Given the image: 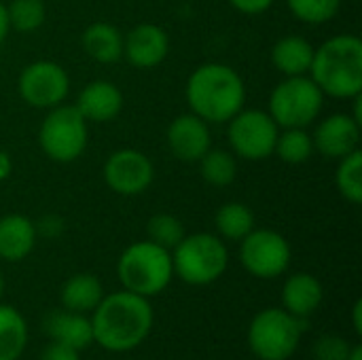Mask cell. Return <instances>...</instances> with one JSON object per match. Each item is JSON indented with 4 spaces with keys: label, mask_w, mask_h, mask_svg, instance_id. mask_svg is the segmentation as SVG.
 Returning a JSON list of instances; mask_svg holds the SVG:
<instances>
[{
    "label": "cell",
    "mask_w": 362,
    "mask_h": 360,
    "mask_svg": "<svg viewBox=\"0 0 362 360\" xmlns=\"http://www.w3.org/2000/svg\"><path fill=\"white\" fill-rule=\"evenodd\" d=\"M13 172V161L6 151H0V182L6 180Z\"/></svg>",
    "instance_id": "obj_35"
},
{
    "label": "cell",
    "mask_w": 362,
    "mask_h": 360,
    "mask_svg": "<svg viewBox=\"0 0 362 360\" xmlns=\"http://www.w3.org/2000/svg\"><path fill=\"white\" fill-rule=\"evenodd\" d=\"M314 153L312 136L303 127H286L282 134H278L274 155H278L284 163L299 166L305 163Z\"/></svg>",
    "instance_id": "obj_26"
},
{
    "label": "cell",
    "mask_w": 362,
    "mask_h": 360,
    "mask_svg": "<svg viewBox=\"0 0 362 360\" xmlns=\"http://www.w3.org/2000/svg\"><path fill=\"white\" fill-rule=\"evenodd\" d=\"M280 127L269 112L248 108L229 119V144L246 161H261L274 155Z\"/></svg>",
    "instance_id": "obj_9"
},
{
    "label": "cell",
    "mask_w": 362,
    "mask_h": 360,
    "mask_svg": "<svg viewBox=\"0 0 362 360\" xmlns=\"http://www.w3.org/2000/svg\"><path fill=\"white\" fill-rule=\"evenodd\" d=\"M93 342L115 354L136 350L153 329V306L146 297L129 291L104 295L91 312Z\"/></svg>",
    "instance_id": "obj_1"
},
{
    "label": "cell",
    "mask_w": 362,
    "mask_h": 360,
    "mask_svg": "<svg viewBox=\"0 0 362 360\" xmlns=\"http://www.w3.org/2000/svg\"><path fill=\"white\" fill-rule=\"evenodd\" d=\"M36 225L23 214H6L0 219V259L6 263L23 261L36 244Z\"/></svg>",
    "instance_id": "obj_18"
},
{
    "label": "cell",
    "mask_w": 362,
    "mask_h": 360,
    "mask_svg": "<svg viewBox=\"0 0 362 360\" xmlns=\"http://www.w3.org/2000/svg\"><path fill=\"white\" fill-rule=\"evenodd\" d=\"M286 4L297 19L312 25H320L337 15L341 0H286Z\"/></svg>",
    "instance_id": "obj_30"
},
{
    "label": "cell",
    "mask_w": 362,
    "mask_h": 360,
    "mask_svg": "<svg viewBox=\"0 0 362 360\" xmlns=\"http://www.w3.org/2000/svg\"><path fill=\"white\" fill-rule=\"evenodd\" d=\"M322 297H325V291H322L320 280L305 272L293 274L282 286L284 310L299 320H308L320 308Z\"/></svg>",
    "instance_id": "obj_17"
},
{
    "label": "cell",
    "mask_w": 362,
    "mask_h": 360,
    "mask_svg": "<svg viewBox=\"0 0 362 360\" xmlns=\"http://www.w3.org/2000/svg\"><path fill=\"white\" fill-rule=\"evenodd\" d=\"M174 276L191 286H208L216 282L229 265V252L223 238L212 233L185 236L172 250Z\"/></svg>",
    "instance_id": "obj_5"
},
{
    "label": "cell",
    "mask_w": 362,
    "mask_h": 360,
    "mask_svg": "<svg viewBox=\"0 0 362 360\" xmlns=\"http://www.w3.org/2000/svg\"><path fill=\"white\" fill-rule=\"evenodd\" d=\"M170 51V38L157 23H138L123 38V55L136 68L159 66Z\"/></svg>",
    "instance_id": "obj_15"
},
{
    "label": "cell",
    "mask_w": 362,
    "mask_h": 360,
    "mask_svg": "<svg viewBox=\"0 0 362 360\" xmlns=\"http://www.w3.org/2000/svg\"><path fill=\"white\" fill-rule=\"evenodd\" d=\"M155 178L151 159L138 149H119L104 163V182L123 197L144 193Z\"/></svg>",
    "instance_id": "obj_12"
},
{
    "label": "cell",
    "mask_w": 362,
    "mask_h": 360,
    "mask_svg": "<svg viewBox=\"0 0 362 360\" xmlns=\"http://www.w3.org/2000/svg\"><path fill=\"white\" fill-rule=\"evenodd\" d=\"M28 346V323L19 310L0 303V360H19Z\"/></svg>",
    "instance_id": "obj_23"
},
{
    "label": "cell",
    "mask_w": 362,
    "mask_h": 360,
    "mask_svg": "<svg viewBox=\"0 0 362 360\" xmlns=\"http://www.w3.org/2000/svg\"><path fill=\"white\" fill-rule=\"evenodd\" d=\"M240 242V263L250 276L272 280L288 269L293 252L282 233L274 229H252Z\"/></svg>",
    "instance_id": "obj_10"
},
{
    "label": "cell",
    "mask_w": 362,
    "mask_h": 360,
    "mask_svg": "<svg viewBox=\"0 0 362 360\" xmlns=\"http://www.w3.org/2000/svg\"><path fill=\"white\" fill-rule=\"evenodd\" d=\"M325 93L312 76H286L269 95V115L278 127H308L318 119Z\"/></svg>",
    "instance_id": "obj_7"
},
{
    "label": "cell",
    "mask_w": 362,
    "mask_h": 360,
    "mask_svg": "<svg viewBox=\"0 0 362 360\" xmlns=\"http://www.w3.org/2000/svg\"><path fill=\"white\" fill-rule=\"evenodd\" d=\"M310 72L325 95L354 100L362 93V40L354 34L325 40L314 51Z\"/></svg>",
    "instance_id": "obj_3"
},
{
    "label": "cell",
    "mask_w": 362,
    "mask_h": 360,
    "mask_svg": "<svg viewBox=\"0 0 362 360\" xmlns=\"http://www.w3.org/2000/svg\"><path fill=\"white\" fill-rule=\"evenodd\" d=\"M11 23H8V13H6V4L0 2V45L4 42V38L8 36Z\"/></svg>",
    "instance_id": "obj_36"
},
{
    "label": "cell",
    "mask_w": 362,
    "mask_h": 360,
    "mask_svg": "<svg viewBox=\"0 0 362 360\" xmlns=\"http://www.w3.org/2000/svg\"><path fill=\"white\" fill-rule=\"evenodd\" d=\"M40 360H81V359H78V352H76V350H72V348H68V346H64V344L51 342V344L45 348V352H42Z\"/></svg>",
    "instance_id": "obj_33"
},
{
    "label": "cell",
    "mask_w": 362,
    "mask_h": 360,
    "mask_svg": "<svg viewBox=\"0 0 362 360\" xmlns=\"http://www.w3.org/2000/svg\"><path fill=\"white\" fill-rule=\"evenodd\" d=\"M214 225H216L218 238L240 242L255 229V214L246 204L229 202L216 210Z\"/></svg>",
    "instance_id": "obj_24"
},
{
    "label": "cell",
    "mask_w": 362,
    "mask_h": 360,
    "mask_svg": "<svg viewBox=\"0 0 362 360\" xmlns=\"http://www.w3.org/2000/svg\"><path fill=\"white\" fill-rule=\"evenodd\" d=\"M312 142L320 155L329 159H341L358 149L361 123L346 112L331 115L318 123L316 132L312 134Z\"/></svg>",
    "instance_id": "obj_13"
},
{
    "label": "cell",
    "mask_w": 362,
    "mask_h": 360,
    "mask_svg": "<svg viewBox=\"0 0 362 360\" xmlns=\"http://www.w3.org/2000/svg\"><path fill=\"white\" fill-rule=\"evenodd\" d=\"M352 325H354V333L362 335V301L358 299L354 303V310H352Z\"/></svg>",
    "instance_id": "obj_37"
},
{
    "label": "cell",
    "mask_w": 362,
    "mask_h": 360,
    "mask_svg": "<svg viewBox=\"0 0 362 360\" xmlns=\"http://www.w3.org/2000/svg\"><path fill=\"white\" fill-rule=\"evenodd\" d=\"M168 146L180 161L195 163L212 149L210 123L197 115H180L168 127Z\"/></svg>",
    "instance_id": "obj_14"
},
{
    "label": "cell",
    "mask_w": 362,
    "mask_h": 360,
    "mask_svg": "<svg viewBox=\"0 0 362 360\" xmlns=\"http://www.w3.org/2000/svg\"><path fill=\"white\" fill-rule=\"evenodd\" d=\"M6 13L11 28L17 32H34L45 23L47 17L42 0H11Z\"/></svg>",
    "instance_id": "obj_28"
},
{
    "label": "cell",
    "mask_w": 362,
    "mask_h": 360,
    "mask_svg": "<svg viewBox=\"0 0 362 360\" xmlns=\"http://www.w3.org/2000/svg\"><path fill=\"white\" fill-rule=\"evenodd\" d=\"M45 329H47V335L51 337V342L64 344L76 352H81L89 344H93L91 320L85 314H76V312H68V310L53 312V314H49Z\"/></svg>",
    "instance_id": "obj_19"
},
{
    "label": "cell",
    "mask_w": 362,
    "mask_h": 360,
    "mask_svg": "<svg viewBox=\"0 0 362 360\" xmlns=\"http://www.w3.org/2000/svg\"><path fill=\"white\" fill-rule=\"evenodd\" d=\"M197 163H199L202 178L212 187H229L235 180L238 163H235L233 153L229 151L210 149Z\"/></svg>",
    "instance_id": "obj_25"
},
{
    "label": "cell",
    "mask_w": 362,
    "mask_h": 360,
    "mask_svg": "<svg viewBox=\"0 0 362 360\" xmlns=\"http://www.w3.org/2000/svg\"><path fill=\"white\" fill-rule=\"evenodd\" d=\"M36 225V233L42 238H57L64 231V221L57 214H45Z\"/></svg>",
    "instance_id": "obj_32"
},
{
    "label": "cell",
    "mask_w": 362,
    "mask_h": 360,
    "mask_svg": "<svg viewBox=\"0 0 362 360\" xmlns=\"http://www.w3.org/2000/svg\"><path fill=\"white\" fill-rule=\"evenodd\" d=\"M146 231H148V240L168 248V250H174L178 246V242L187 236L185 233V227L180 223V219H176L174 214H155L151 216L148 225H146Z\"/></svg>",
    "instance_id": "obj_29"
},
{
    "label": "cell",
    "mask_w": 362,
    "mask_h": 360,
    "mask_svg": "<svg viewBox=\"0 0 362 360\" xmlns=\"http://www.w3.org/2000/svg\"><path fill=\"white\" fill-rule=\"evenodd\" d=\"M2 295H4V278L0 274V299H2Z\"/></svg>",
    "instance_id": "obj_39"
},
{
    "label": "cell",
    "mask_w": 362,
    "mask_h": 360,
    "mask_svg": "<svg viewBox=\"0 0 362 360\" xmlns=\"http://www.w3.org/2000/svg\"><path fill=\"white\" fill-rule=\"evenodd\" d=\"M74 106L87 123H106L119 117L123 108V93L110 81H91L81 89Z\"/></svg>",
    "instance_id": "obj_16"
},
{
    "label": "cell",
    "mask_w": 362,
    "mask_h": 360,
    "mask_svg": "<svg viewBox=\"0 0 362 360\" xmlns=\"http://www.w3.org/2000/svg\"><path fill=\"white\" fill-rule=\"evenodd\" d=\"M104 297L102 282L93 274H76L62 286V306L68 312L89 314Z\"/></svg>",
    "instance_id": "obj_22"
},
{
    "label": "cell",
    "mask_w": 362,
    "mask_h": 360,
    "mask_svg": "<svg viewBox=\"0 0 362 360\" xmlns=\"http://www.w3.org/2000/svg\"><path fill=\"white\" fill-rule=\"evenodd\" d=\"M87 121L76 106L59 104L49 108V115L38 129V144L51 161L70 163L87 149Z\"/></svg>",
    "instance_id": "obj_8"
},
{
    "label": "cell",
    "mask_w": 362,
    "mask_h": 360,
    "mask_svg": "<svg viewBox=\"0 0 362 360\" xmlns=\"http://www.w3.org/2000/svg\"><path fill=\"white\" fill-rule=\"evenodd\" d=\"M314 51L316 47H312L310 40H305L303 36H295L288 34L284 38H280L274 49H272V62L274 66L286 74V76H301L310 72L312 59H314Z\"/></svg>",
    "instance_id": "obj_21"
},
{
    "label": "cell",
    "mask_w": 362,
    "mask_h": 360,
    "mask_svg": "<svg viewBox=\"0 0 362 360\" xmlns=\"http://www.w3.org/2000/svg\"><path fill=\"white\" fill-rule=\"evenodd\" d=\"M346 360H362V346H361V344L352 346V350H350V354H348V359H346Z\"/></svg>",
    "instance_id": "obj_38"
},
{
    "label": "cell",
    "mask_w": 362,
    "mask_h": 360,
    "mask_svg": "<svg viewBox=\"0 0 362 360\" xmlns=\"http://www.w3.org/2000/svg\"><path fill=\"white\" fill-rule=\"evenodd\" d=\"M335 185L341 193V197L354 206L362 202V153L356 149L354 153L339 159Z\"/></svg>",
    "instance_id": "obj_27"
},
{
    "label": "cell",
    "mask_w": 362,
    "mask_h": 360,
    "mask_svg": "<svg viewBox=\"0 0 362 360\" xmlns=\"http://www.w3.org/2000/svg\"><path fill=\"white\" fill-rule=\"evenodd\" d=\"M185 95L191 112L206 123H227L244 108L246 85L231 66L210 62L191 72Z\"/></svg>",
    "instance_id": "obj_2"
},
{
    "label": "cell",
    "mask_w": 362,
    "mask_h": 360,
    "mask_svg": "<svg viewBox=\"0 0 362 360\" xmlns=\"http://www.w3.org/2000/svg\"><path fill=\"white\" fill-rule=\"evenodd\" d=\"M303 327L305 320L284 308H267L250 320L248 348L259 360H288L301 344Z\"/></svg>",
    "instance_id": "obj_6"
},
{
    "label": "cell",
    "mask_w": 362,
    "mask_h": 360,
    "mask_svg": "<svg viewBox=\"0 0 362 360\" xmlns=\"http://www.w3.org/2000/svg\"><path fill=\"white\" fill-rule=\"evenodd\" d=\"M117 276L125 291L146 299L155 297L163 293L174 278L172 250L151 240L134 242L121 252Z\"/></svg>",
    "instance_id": "obj_4"
},
{
    "label": "cell",
    "mask_w": 362,
    "mask_h": 360,
    "mask_svg": "<svg viewBox=\"0 0 362 360\" xmlns=\"http://www.w3.org/2000/svg\"><path fill=\"white\" fill-rule=\"evenodd\" d=\"M352 346L341 335H322L314 344V360H346Z\"/></svg>",
    "instance_id": "obj_31"
},
{
    "label": "cell",
    "mask_w": 362,
    "mask_h": 360,
    "mask_svg": "<svg viewBox=\"0 0 362 360\" xmlns=\"http://www.w3.org/2000/svg\"><path fill=\"white\" fill-rule=\"evenodd\" d=\"M123 32L108 21H93L83 32L85 53L100 64H115L123 57Z\"/></svg>",
    "instance_id": "obj_20"
},
{
    "label": "cell",
    "mask_w": 362,
    "mask_h": 360,
    "mask_svg": "<svg viewBox=\"0 0 362 360\" xmlns=\"http://www.w3.org/2000/svg\"><path fill=\"white\" fill-rule=\"evenodd\" d=\"M17 91L21 100L32 108L49 110L66 100L70 91V79L59 64L38 59L21 70L17 79Z\"/></svg>",
    "instance_id": "obj_11"
},
{
    "label": "cell",
    "mask_w": 362,
    "mask_h": 360,
    "mask_svg": "<svg viewBox=\"0 0 362 360\" xmlns=\"http://www.w3.org/2000/svg\"><path fill=\"white\" fill-rule=\"evenodd\" d=\"M276 0H231V4L240 11V13H246V15H259V13H265Z\"/></svg>",
    "instance_id": "obj_34"
}]
</instances>
